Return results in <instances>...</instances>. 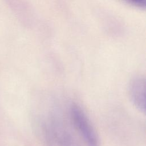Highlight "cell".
Segmentation results:
<instances>
[{
    "instance_id": "6da1fadb",
    "label": "cell",
    "mask_w": 146,
    "mask_h": 146,
    "mask_svg": "<svg viewBox=\"0 0 146 146\" xmlns=\"http://www.w3.org/2000/svg\"><path fill=\"white\" fill-rule=\"evenodd\" d=\"M72 121L87 146H99L98 135L84 111L76 104L70 107Z\"/></svg>"
},
{
    "instance_id": "7a4b0ae2",
    "label": "cell",
    "mask_w": 146,
    "mask_h": 146,
    "mask_svg": "<svg viewBox=\"0 0 146 146\" xmlns=\"http://www.w3.org/2000/svg\"><path fill=\"white\" fill-rule=\"evenodd\" d=\"M145 79L138 75L133 77L128 85L129 97L134 106L140 112H145Z\"/></svg>"
},
{
    "instance_id": "3957f363",
    "label": "cell",
    "mask_w": 146,
    "mask_h": 146,
    "mask_svg": "<svg viewBox=\"0 0 146 146\" xmlns=\"http://www.w3.org/2000/svg\"><path fill=\"white\" fill-rule=\"evenodd\" d=\"M129 3L139 7H144L145 6V0H126Z\"/></svg>"
}]
</instances>
